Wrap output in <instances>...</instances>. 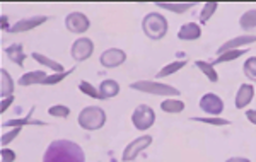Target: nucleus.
Returning a JSON list of instances; mask_svg holds the SVG:
<instances>
[{
	"mask_svg": "<svg viewBox=\"0 0 256 162\" xmlns=\"http://www.w3.org/2000/svg\"><path fill=\"white\" fill-rule=\"evenodd\" d=\"M43 162H86V154L80 145L70 140H56L48 145Z\"/></svg>",
	"mask_w": 256,
	"mask_h": 162,
	"instance_id": "f257e3e1",
	"label": "nucleus"
},
{
	"mask_svg": "<svg viewBox=\"0 0 256 162\" xmlns=\"http://www.w3.org/2000/svg\"><path fill=\"white\" fill-rule=\"evenodd\" d=\"M142 29H144V34L148 40H154V41L162 40L168 32V20L159 12H150V14H147L144 18Z\"/></svg>",
	"mask_w": 256,
	"mask_h": 162,
	"instance_id": "f03ea898",
	"label": "nucleus"
},
{
	"mask_svg": "<svg viewBox=\"0 0 256 162\" xmlns=\"http://www.w3.org/2000/svg\"><path fill=\"white\" fill-rule=\"evenodd\" d=\"M79 126L84 128V130L94 132L99 130V128L104 126L106 123V113L102 108L99 106H88L79 113Z\"/></svg>",
	"mask_w": 256,
	"mask_h": 162,
	"instance_id": "7ed1b4c3",
	"label": "nucleus"
},
{
	"mask_svg": "<svg viewBox=\"0 0 256 162\" xmlns=\"http://www.w3.org/2000/svg\"><path fill=\"white\" fill-rule=\"evenodd\" d=\"M135 90H142L147 94H154V96H178L180 90L168 84H160V82H150V80H138L135 84L130 86Z\"/></svg>",
	"mask_w": 256,
	"mask_h": 162,
	"instance_id": "20e7f679",
	"label": "nucleus"
},
{
	"mask_svg": "<svg viewBox=\"0 0 256 162\" xmlns=\"http://www.w3.org/2000/svg\"><path fill=\"white\" fill-rule=\"evenodd\" d=\"M154 122H156V113H154V110L147 104H140L137 110L134 111V114H132V123H134V126L140 132L148 130V128L154 124Z\"/></svg>",
	"mask_w": 256,
	"mask_h": 162,
	"instance_id": "39448f33",
	"label": "nucleus"
},
{
	"mask_svg": "<svg viewBox=\"0 0 256 162\" xmlns=\"http://www.w3.org/2000/svg\"><path fill=\"white\" fill-rule=\"evenodd\" d=\"M152 144V136L150 135H144V136H138L137 140L130 142L126 145V148L123 150V156H122V160L123 162H132L137 159L138 154H142L148 145Z\"/></svg>",
	"mask_w": 256,
	"mask_h": 162,
	"instance_id": "423d86ee",
	"label": "nucleus"
},
{
	"mask_svg": "<svg viewBox=\"0 0 256 162\" xmlns=\"http://www.w3.org/2000/svg\"><path fill=\"white\" fill-rule=\"evenodd\" d=\"M65 26L70 32H76V34H82L86 32L90 26L88 16H84L82 12H70L65 18Z\"/></svg>",
	"mask_w": 256,
	"mask_h": 162,
	"instance_id": "0eeeda50",
	"label": "nucleus"
},
{
	"mask_svg": "<svg viewBox=\"0 0 256 162\" xmlns=\"http://www.w3.org/2000/svg\"><path fill=\"white\" fill-rule=\"evenodd\" d=\"M126 60V53L120 48H110L106 50L104 53H101L99 56V62L104 68H116L122 64H125Z\"/></svg>",
	"mask_w": 256,
	"mask_h": 162,
	"instance_id": "6e6552de",
	"label": "nucleus"
},
{
	"mask_svg": "<svg viewBox=\"0 0 256 162\" xmlns=\"http://www.w3.org/2000/svg\"><path fill=\"white\" fill-rule=\"evenodd\" d=\"M200 108L205 111L207 114L210 116H217L224 111V102H222V99L216 96L214 92H207L205 96H202L200 99Z\"/></svg>",
	"mask_w": 256,
	"mask_h": 162,
	"instance_id": "1a4fd4ad",
	"label": "nucleus"
},
{
	"mask_svg": "<svg viewBox=\"0 0 256 162\" xmlns=\"http://www.w3.org/2000/svg\"><path fill=\"white\" fill-rule=\"evenodd\" d=\"M94 43L89 38H80L72 44V58L76 62H84L92 55Z\"/></svg>",
	"mask_w": 256,
	"mask_h": 162,
	"instance_id": "9d476101",
	"label": "nucleus"
},
{
	"mask_svg": "<svg viewBox=\"0 0 256 162\" xmlns=\"http://www.w3.org/2000/svg\"><path fill=\"white\" fill-rule=\"evenodd\" d=\"M48 18L46 16H34V18H30V19H22L19 20V22H16L14 26H12L9 31L12 34H16V32H24V31H31V29L41 26L43 22H46Z\"/></svg>",
	"mask_w": 256,
	"mask_h": 162,
	"instance_id": "9b49d317",
	"label": "nucleus"
},
{
	"mask_svg": "<svg viewBox=\"0 0 256 162\" xmlns=\"http://www.w3.org/2000/svg\"><path fill=\"white\" fill-rule=\"evenodd\" d=\"M254 41H256V36H253V34L238 36V38H234V40L226 41V43L217 50V53H218V55H222V53L230 52V50H239L241 46H244V44H251V43H254Z\"/></svg>",
	"mask_w": 256,
	"mask_h": 162,
	"instance_id": "f8f14e48",
	"label": "nucleus"
},
{
	"mask_svg": "<svg viewBox=\"0 0 256 162\" xmlns=\"http://www.w3.org/2000/svg\"><path fill=\"white\" fill-rule=\"evenodd\" d=\"M253 98H254V87L251 84H242L236 94V108L238 110L246 108L251 101H253Z\"/></svg>",
	"mask_w": 256,
	"mask_h": 162,
	"instance_id": "ddd939ff",
	"label": "nucleus"
},
{
	"mask_svg": "<svg viewBox=\"0 0 256 162\" xmlns=\"http://www.w3.org/2000/svg\"><path fill=\"white\" fill-rule=\"evenodd\" d=\"M202 36V28L195 22H186L178 31V38L181 41H195Z\"/></svg>",
	"mask_w": 256,
	"mask_h": 162,
	"instance_id": "4468645a",
	"label": "nucleus"
},
{
	"mask_svg": "<svg viewBox=\"0 0 256 162\" xmlns=\"http://www.w3.org/2000/svg\"><path fill=\"white\" fill-rule=\"evenodd\" d=\"M118 92H120V84L116 80H113V78H106L99 86V94H101L102 99H111L114 96H118Z\"/></svg>",
	"mask_w": 256,
	"mask_h": 162,
	"instance_id": "2eb2a0df",
	"label": "nucleus"
},
{
	"mask_svg": "<svg viewBox=\"0 0 256 162\" xmlns=\"http://www.w3.org/2000/svg\"><path fill=\"white\" fill-rule=\"evenodd\" d=\"M46 77L48 76L43 72V70H36V72L24 74V76L19 78V86L28 87V86H34V84H43Z\"/></svg>",
	"mask_w": 256,
	"mask_h": 162,
	"instance_id": "dca6fc26",
	"label": "nucleus"
},
{
	"mask_svg": "<svg viewBox=\"0 0 256 162\" xmlns=\"http://www.w3.org/2000/svg\"><path fill=\"white\" fill-rule=\"evenodd\" d=\"M7 56H9L10 62H14L16 65H19V67H22L24 65V58H26V53H24V48L22 44L18 43V44H12L6 50Z\"/></svg>",
	"mask_w": 256,
	"mask_h": 162,
	"instance_id": "f3484780",
	"label": "nucleus"
},
{
	"mask_svg": "<svg viewBox=\"0 0 256 162\" xmlns=\"http://www.w3.org/2000/svg\"><path fill=\"white\" fill-rule=\"evenodd\" d=\"M0 77H2V86H0V94L2 98H9V96L14 94V80L9 76L7 70H0Z\"/></svg>",
	"mask_w": 256,
	"mask_h": 162,
	"instance_id": "a211bd4d",
	"label": "nucleus"
},
{
	"mask_svg": "<svg viewBox=\"0 0 256 162\" xmlns=\"http://www.w3.org/2000/svg\"><path fill=\"white\" fill-rule=\"evenodd\" d=\"M160 110H162L164 113H171V114L183 113L184 102L183 101H178V99H166V101L160 102Z\"/></svg>",
	"mask_w": 256,
	"mask_h": 162,
	"instance_id": "6ab92c4d",
	"label": "nucleus"
},
{
	"mask_svg": "<svg viewBox=\"0 0 256 162\" xmlns=\"http://www.w3.org/2000/svg\"><path fill=\"white\" fill-rule=\"evenodd\" d=\"M160 9H166V10H172L176 14H184L188 9H192L195 6V2H183V4H166V2H158L156 4Z\"/></svg>",
	"mask_w": 256,
	"mask_h": 162,
	"instance_id": "aec40b11",
	"label": "nucleus"
},
{
	"mask_svg": "<svg viewBox=\"0 0 256 162\" xmlns=\"http://www.w3.org/2000/svg\"><path fill=\"white\" fill-rule=\"evenodd\" d=\"M31 56L34 58L36 62H40L41 65H44V67H48V68L55 70L56 74H62V72H65V70H64V67H62V65L58 64V62H55V60H52V58H48V56L41 55V53H32Z\"/></svg>",
	"mask_w": 256,
	"mask_h": 162,
	"instance_id": "412c9836",
	"label": "nucleus"
},
{
	"mask_svg": "<svg viewBox=\"0 0 256 162\" xmlns=\"http://www.w3.org/2000/svg\"><path fill=\"white\" fill-rule=\"evenodd\" d=\"M195 65L198 68L202 70V72L207 76V78L210 82H218V74L216 72V67H214V64H208V62H202V60H196Z\"/></svg>",
	"mask_w": 256,
	"mask_h": 162,
	"instance_id": "4be33fe9",
	"label": "nucleus"
},
{
	"mask_svg": "<svg viewBox=\"0 0 256 162\" xmlns=\"http://www.w3.org/2000/svg\"><path fill=\"white\" fill-rule=\"evenodd\" d=\"M186 65V62L184 60H180V62H172V64H169V65H166L164 68H160L159 72H158V78H160V77H168V76H171V74H174V72H178V70H181Z\"/></svg>",
	"mask_w": 256,
	"mask_h": 162,
	"instance_id": "5701e85b",
	"label": "nucleus"
},
{
	"mask_svg": "<svg viewBox=\"0 0 256 162\" xmlns=\"http://www.w3.org/2000/svg\"><path fill=\"white\" fill-rule=\"evenodd\" d=\"M239 24H241L242 29H253L256 28V9H251L244 12L239 19Z\"/></svg>",
	"mask_w": 256,
	"mask_h": 162,
	"instance_id": "b1692460",
	"label": "nucleus"
},
{
	"mask_svg": "<svg viewBox=\"0 0 256 162\" xmlns=\"http://www.w3.org/2000/svg\"><path fill=\"white\" fill-rule=\"evenodd\" d=\"M217 7H218V4H217V2H207V4H205V6H204V10L200 12V20H202V24L208 22V19L212 18L214 14H216Z\"/></svg>",
	"mask_w": 256,
	"mask_h": 162,
	"instance_id": "393cba45",
	"label": "nucleus"
},
{
	"mask_svg": "<svg viewBox=\"0 0 256 162\" xmlns=\"http://www.w3.org/2000/svg\"><path fill=\"white\" fill-rule=\"evenodd\" d=\"M244 68V76L250 78V80L256 82V56H250L242 65Z\"/></svg>",
	"mask_w": 256,
	"mask_h": 162,
	"instance_id": "a878e982",
	"label": "nucleus"
},
{
	"mask_svg": "<svg viewBox=\"0 0 256 162\" xmlns=\"http://www.w3.org/2000/svg\"><path fill=\"white\" fill-rule=\"evenodd\" d=\"M242 50H230V52H226L222 53V55H218V58L216 62H214V65H218V64H226V62H232L236 60V58H239L242 55Z\"/></svg>",
	"mask_w": 256,
	"mask_h": 162,
	"instance_id": "bb28decb",
	"label": "nucleus"
},
{
	"mask_svg": "<svg viewBox=\"0 0 256 162\" xmlns=\"http://www.w3.org/2000/svg\"><path fill=\"white\" fill-rule=\"evenodd\" d=\"M79 89H80L82 94L89 96V98H92V99H102L101 94H99V90H96V87H94L92 84H89L88 80H82L79 84Z\"/></svg>",
	"mask_w": 256,
	"mask_h": 162,
	"instance_id": "cd10ccee",
	"label": "nucleus"
},
{
	"mask_svg": "<svg viewBox=\"0 0 256 162\" xmlns=\"http://www.w3.org/2000/svg\"><path fill=\"white\" fill-rule=\"evenodd\" d=\"M48 114L53 116V118H67V116L70 114V108L68 106H64V104L52 106L48 110Z\"/></svg>",
	"mask_w": 256,
	"mask_h": 162,
	"instance_id": "c85d7f7f",
	"label": "nucleus"
},
{
	"mask_svg": "<svg viewBox=\"0 0 256 162\" xmlns=\"http://www.w3.org/2000/svg\"><path fill=\"white\" fill-rule=\"evenodd\" d=\"M193 122H200V123H208V124H216V126H227V124H230V122H227V120H222V118H216V116H212V118H192Z\"/></svg>",
	"mask_w": 256,
	"mask_h": 162,
	"instance_id": "c756f323",
	"label": "nucleus"
},
{
	"mask_svg": "<svg viewBox=\"0 0 256 162\" xmlns=\"http://www.w3.org/2000/svg\"><path fill=\"white\" fill-rule=\"evenodd\" d=\"M70 76V72H62V74H55V76H50L44 78L43 86H53V84H58L60 80H64L65 77Z\"/></svg>",
	"mask_w": 256,
	"mask_h": 162,
	"instance_id": "7c9ffc66",
	"label": "nucleus"
},
{
	"mask_svg": "<svg viewBox=\"0 0 256 162\" xmlns=\"http://www.w3.org/2000/svg\"><path fill=\"white\" fill-rule=\"evenodd\" d=\"M20 130H22V128L18 126V128H14V130H12L10 134H6V135H4V136H2V145H4V147H6V145L9 144V142H12V140H14L16 136H18V135L20 134Z\"/></svg>",
	"mask_w": 256,
	"mask_h": 162,
	"instance_id": "2f4dec72",
	"label": "nucleus"
},
{
	"mask_svg": "<svg viewBox=\"0 0 256 162\" xmlns=\"http://www.w3.org/2000/svg\"><path fill=\"white\" fill-rule=\"evenodd\" d=\"M16 160V152L9 150V148H2V162H14Z\"/></svg>",
	"mask_w": 256,
	"mask_h": 162,
	"instance_id": "473e14b6",
	"label": "nucleus"
},
{
	"mask_svg": "<svg viewBox=\"0 0 256 162\" xmlns=\"http://www.w3.org/2000/svg\"><path fill=\"white\" fill-rule=\"evenodd\" d=\"M12 102H14V96H9V98H4V101H2V108H0V111L2 113H6L7 111V108H9Z\"/></svg>",
	"mask_w": 256,
	"mask_h": 162,
	"instance_id": "72a5a7b5",
	"label": "nucleus"
},
{
	"mask_svg": "<svg viewBox=\"0 0 256 162\" xmlns=\"http://www.w3.org/2000/svg\"><path fill=\"white\" fill-rule=\"evenodd\" d=\"M246 118L250 120V122L253 123V124H256V111H254V110L246 111Z\"/></svg>",
	"mask_w": 256,
	"mask_h": 162,
	"instance_id": "f704fd0d",
	"label": "nucleus"
},
{
	"mask_svg": "<svg viewBox=\"0 0 256 162\" xmlns=\"http://www.w3.org/2000/svg\"><path fill=\"white\" fill-rule=\"evenodd\" d=\"M227 162H251V160L244 159V157H230V159H227Z\"/></svg>",
	"mask_w": 256,
	"mask_h": 162,
	"instance_id": "c9c22d12",
	"label": "nucleus"
},
{
	"mask_svg": "<svg viewBox=\"0 0 256 162\" xmlns=\"http://www.w3.org/2000/svg\"><path fill=\"white\" fill-rule=\"evenodd\" d=\"M2 29H7L9 31V22H7V16H2Z\"/></svg>",
	"mask_w": 256,
	"mask_h": 162,
	"instance_id": "e433bc0d",
	"label": "nucleus"
}]
</instances>
